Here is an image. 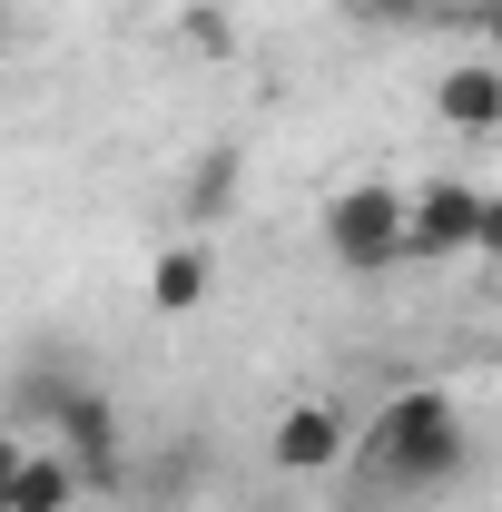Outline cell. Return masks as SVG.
Wrapping results in <instances>:
<instances>
[{"label":"cell","mask_w":502,"mask_h":512,"mask_svg":"<svg viewBox=\"0 0 502 512\" xmlns=\"http://www.w3.org/2000/svg\"><path fill=\"white\" fill-rule=\"evenodd\" d=\"M178 40H188L197 60H227V50H237V20H227V10H207V0H197V10H178Z\"/></svg>","instance_id":"obj_9"},{"label":"cell","mask_w":502,"mask_h":512,"mask_svg":"<svg viewBox=\"0 0 502 512\" xmlns=\"http://www.w3.org/2000/svg\"><path fill=\"white\" fill-rule=\"evenodd\" d=\"M345 463H365V483H394V493H424V483H453V473L473 463V434H463V404H453L443 384H404V394H384V404H375L365 444L345 453Z\"/></svg>","instance_id":"obj_1"},{"label":"cell","mask_w":502,"mask_h":512,"mask_svg":"<svg viewBox=\"0 0 502 512\" xmlns=\"http://www.w3.org/2000/svg\"><path fill=\"white\" fill-rule=\"evenodd\" d=\"M335 512H375V503H335Z\"/></svg>","instance_id":"obj_15"},{"label":"cell","mask_w":502,"mask_h":512,"mask_svg":"<svg viewBox=\"0 0 502 512\" xmlns=\"http://www.w3.org/2000/svg\"><path fill=\"white\" fill-rule=\"evenodd\" d=\"M483 227V178H424L404 197V266H453Z\"/></svg>","instance_id":"obj_3"},{"label":"cell","mask_w":502,"mask_h":512,"mask_svg":"<svg viewBox=\"0 0 502 512\" xmlns=\"http://www.w3.org/2000/svg\"><path fill=\"white\" fill-rule=\"evenodd\" d=\"M79 493H89L79 463H69L60 444H30V453H20V483H10V512H69Z\"/></svg>","instance_id":"obj_8"},{"label":"cell","mask_w":502,"mask_h":512,"mask_svg":"<svg viewBox=\"0 0 502 512\" xmlns=\"http://www.w3.org/2000/svg\"><path fill=\"white\" fill-rule=\"evenodd\" d=\"M325 256L345 276H384L404 266V188L394 178H355V188L325 197Z\"/></svg>","instance_id":"obj_2"},{"label":"cell","mask_w":502,"mask_h":512,"mask_svg":"<svg viewBox=\"0 0 502 512\" xmlns=\"http://www.w3.org/2000/svg\"><path fill=\"white\" fill-rule=\"evenodd\" d=\"M50 444L79 463V483H89V493H99V483H119V453H128L119 404H109L99 384H79V375H69V384H60V404H50Z\"/></svg>","instance_id":"obj_4"},{"label":"cell","mask_w":502,"mask_h":512,"mask_svg":"<svg viewBox=\"0 0 502 512\" xmlns=\"http://www.w3.org/2000/svg\"><path fill=\"white\" fill-rule=\"evenodd\" d=\"M434 109H443V128H463V138H493L502 128V60H453L434 79Z\"/></svg>","instance_id":"obj_6"},{"label":"cell","mask_w":502,"mask_h":512,"mask_svg":"<svg viewBox=\"0 0 502 512\" xmlns=\"http://www.w3.org/2000/svg\"><path fill=\"white\" fill-rule=\"evenodd\" d=\"M473 256H493V266H502V197H493V188H483V227H473Z\"/></svg>","instance_id":"obj_12"},{"label":"cell","mask_w":502,"mask_h":512,"mask_svg":"<svg viewBox=\"0 0 502 512\" xmlns=\"http://www.w3.org/2000/svg\"><path fill=\"white\" fill-rule=\"evenodd\" d=\"M453 20L483 40V60H502V0H453Z\"/></svg>","instance_id":"obj_11"},{"label":"cell","mask_w":502,"mask_h":512,"mask_svg":"<svg viewBox=\"0 0 502 512\" xmlns=\"http://www.w3.org/2000/svg\"><path fill=\"white\" fill-rule=\"evenodd\" d=\"M227 197H237V158H207L197 188H188V207H197V217H227Z\"/></svg>","instance_id":"obj_10"},{"label":"cell","mask_w":502,"mask_h":512,"mask_svg":"<svg viewBox=\"0 0 502 512\" xmlns=\"http://www.w3.org/2000/svg\"><path fill=\"white\" fill-rule=\"evenodd\" d=\"M207 296H217V256L207 247H168L148 266V306H158V316H197Z\"/></svg>","instance_id":"obj_7"},{"label":"cell","mask_w":502,"mask_h":512,"mask_svg":"<svg viewBox=\"0 0 502 512\" xmlns=\"http://www.w3.org/2000/svg\"><path fill=\"white\" fill-rule=\"evenodd\" d=\"M493 365H502V345H493Z\"/></svg>","instance_id":"obj_16"},{"label":"cell","mask_w":502,"mask_h":512,"mask_svg":"<svg viewBox=\"0 0 502 512\" xmlns=\"http://www.w3.org/2000/svg\"><path fill=\"white\" fill-rule=\"evenodd\" d=\"M20 453H30V444H20V424H0V512H10V483H20Z\"/></svg>","instance_id":"obj_13"},{"label":"cell","mask_w":502,"mask_h":512,"mask_svg":"<svg viewBox=\"0 0 502 512\" xmlns=\"http://www.w3.org/2000/svg\"><path fill=\"white\" fill-rule=\"evenodd\" d=\"M345 453H355L345 404H296V414H276V434H266V463H276V473H296V483L345 473Z\"/></svg>","instance_id":"obj_5"},{"label":"cell","mask_w":502,"mask_h":512,"mask_svg":"<svg viewBox=\"0 0 502 512\" xmlns=\"http://www.w3.org/2000/svg\"><path fill=\"white\" fill-rule=\"evenodd\" d=\"M375 20H414V10H434V0H365Z\"/></svg>","instance_id":"obj_14"}]
</instances>
